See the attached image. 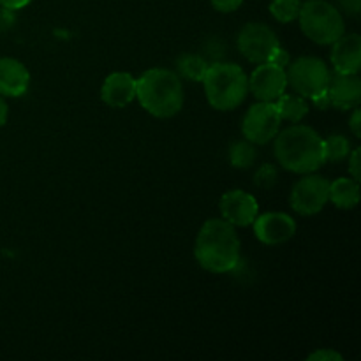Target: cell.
<instances>
[{
  "label": "cell",
  "mask_w": 361,
  "mask_h": 361,
  "mask_svg": "<svg viewBox=\"0 0 361 361\" xmlns=\"http://www.w3.org/2000/svg\"><path fill=\"white\" fill-rule=\"evenodd\" d=\"M330 201L341 210H353L360 201V182L345 176L330 182Z\"/></svg>",
  "instance_id": "cell-17"
},
{
  "label": "cell",
  "mask_w": 361,
  "mask_h": 361,
  "mask_svg": "<svg viewBox=\"0 0 361 361\" xmlns=\"http://www.w3.org/2000/svg\"><path fill=\"white\" fill-rule=\"evenodd\" d=\"M342 7L345 9V13L349 14H358L360 13V0H341Z\"/></svg>",
  "instance_id": "cell-30"
},
{
  "label": "cell",
  "mask_w": 361,
  "mask_h": 361,
  "mask_svg": "<svg viewBox=\"0 0 361 361\" xmlns=\"http://www.w3.org/2000/svg\"><path fill=\"white\" fill-rule=\"evenodd\" d=\"M331 63L337 73H358L361 67V37L342 34L331 44Z\"/></svg>",
  "instance_id": "cell-16"
},
{
  "label": "cell",
  "mask_w": 361,
  "mask_h": 361,
  "mask_svg": "<svg viewBox=\"0 0 361 361\" xmlns=\"http://www.w3.org/2000/svg\"><path fill=\"white\" fill-rule=\"evenodd\" d=\"M282 118L275 102H256L245 113L242 122V133L247 141L254 145H267L274 141L281 130Z\"/></svg>",
  "instance_id": "cell-8"
},
{
  "label": "cell",
  "mask_w": 361,
  "mask_h": 361,
  "mask_svg": "<svg viewBox=\"0 0 361 361\" xmlns=\"http://www.w3.org/2000/svg\"><path fill=\"white\" fill-rule=\"evenodd\" d=\"M219 208H221L222 219L235 228L252 226L254 219L259 214V204H257L256 197L242 189L228 190L221 197Z\"/></svg>",
  "instance_id": "cell-12"
},
{
  "label": "cell",
  "mask_w": 361,
  "mask_h": 361,
  "mask_svg": "<svg viewBox=\"0 0 361 361\" xmlns=\"http://www.w3.org/2000/svg\"><path fill=\"white\" fill-rule=\"evenodd\" d=\"M349 173H351V178H355L356 182H360V148H355L349 154Z\"/></svg>",
  "instance_id": "cell-27"
},
{
  "label": "cell",
  "mask_w": 361,
  "mask_h": 361,
  "mask_svg": "<svg viewBox=\"0 0 361 361\" xmlns=\"http://www.w3.org/2000/svg\"><path fill=\"white\" fill-rule=\"evenodd\" d=\"M274 154L279 164L296 175L314 173L324 164L323 137L309 126L288 127L274 137Z\"/></svg>",
  "instance_id": "cell-2"
},
{
  "label": "cell",
  "mask_w": 361,
  "mask_h": 361,
  "mask_svg": "<svg viewBox=\"0 0 361 361\" xmlns=\"http://www.w3.org/2000/svg\"><path fill=\"white\" fill-rule=\"evenodd\" d=\"M194 256L200 267L210 274H228L240 261V238L235 226L224 219H210L196 236Z\"/></svg>",
  "instance_id": "cell-1"
},
{
  "label": "cell",
  "mask_w": 361,
  "mask_h": 361,
  "mask_svg": "<svg viewBox=\"0 0 361 361\" xmlns=\"http://www.w3.org/2000/svg\"><path fill=\"white\" fill-rule=\"evenodd\" d=\"M101 99L109 108H126L136 99V78L129 73H113L101 87Z\"/></svg>",
  "instance_id": "cell-14"
},
{
  "label": "cell",
  "mask_w": 361,
  "mask_h": 361,
  "mask_svg": "<svg viewBox=\"0 0 361 361\" xmlns=\"http://www.w3.org/2000/svg\"><path fill=\"white\" fill-rule=\"evenodd\" d=\"M300 28L316 44H334L345 34V23L341 11L326 0H307L302 2L298 14Z\"/></svg>",
  "instance_id": "cell-5"
},
{
  "label": "cell",
  "mask_w": 361,
  "mask_h": 361,
  "mask_svg": "<svg viewBox=\"0 0 361 361\" xmlns=\"http://www.w3.org/2000/svg\"><path fill=\"white\" fill-rule=\"evenodd\" d=\"M30 87V73L23 62L11 56L0 59V95L21 97Z\"/></svg>",
  "instance_id": "cell-15"
},
{
  "label": "cell",
  "mask_w": 361,
  "mask_h": 361,
  "mask_svg": "<svg viewBox=\"0 0 361 361\" xmlns=\"http://www.w3.org/2000/svg\"><path fill=\"white\" fill-rule=\"evenodd\" d=\"M307 360L309 361H342L341 353L334 351V349H328V348H323V349H317V351L310 353L309 356H307Z\"/></svg>",
  "instance_id": "cell-24"
},
{
  "label": "cell",
  "mask_w": 361,
  "mask_h": 361,
  "mask_svg": "<svg viewBox=\"0 0 361 361\" xmlns=\"http://www.w3.org/2000/svg\"><path fill=\"white\" fill-rule=\"evenodd\" d=\"M254 235L264 245H282L296 235V222L282 212H268L254 219Z\"/></svg>",
  "instance_id": "cell-11"
},
{
  "label": "cell",
  "mask_w": 361,
  "mask_h": 361,
  "mask_svg": "<svg viewBox=\"0 0 361 361\" xmlns=\"http://www.w3.org/2000/svg\"><path fill=\"white\" fill-rule=\"evenodd\" d=\"M236 44H238V51L249 62L263 63L281 42H279L277 34L268 25L252 21V23L243 25Z\"/></svg>",
  "instance_id": "cell-9"
},
{
  "label": "cell",
  "mask_w": 361,
  "mask_h": 361,
  "mask_svg": "<svg viewBox=\"0 0 361 361\" xmlns=\"http://www.w3.org/2000/svg\"><path fill=\"white\" fill-rule=\"evenodd\" d=\"M326 97L330 106L338 109H355L361 102V80L358 73L330 74Z\"/></svg>",
  "instance_id": "cell-13"
},
{
  "label": "cell",
  "mask_w": 361,
  "mask_h": 361,
  "mask_svg": "<svg viewBox=\"0 0 361 361\" xmlns=\"http://www.w3.org/2000/svg\"><path fill=\"white\" fill-rule=\"evenodd\" d=\"M32 0H0V6L4 9H9V11H18V9H23L30 4Z\"/></svg>",
  "instance_id": "cell-29"
},
{
  "label": "cell",
  "mask_w": 361,
  "mask_h": 361,
  "mask_svg": "<svg viewBox=\"0 0 361 361\" xmlns=\"http://www.w3.org/2000/svg\"><path fill=\"white\" fill-rule=\"evenodd\" d=\"M349 127H351V130H353V134H355V137H360L361 136V113H360L358 106H356L355 111H353L351 120H349Z\"/></svg>",
  "instance_id": "cell-28"
},
{
  "label": "cell",
  "mask_w": 361,
  "mask_h": 361,
  "mask_svg": "<svg viewBox=\"0 0 361 361\" xmlns=\"http://www.w3.org/2000/svg\"><path fill=\"white\" fill-rule=\"evenodd\" d=\"M257 152L250 141H236L229 148V162L236 169H247L256 162Z\"/></svg>",
  "instance_id": "cell-20"
},
{
  "label": "cell",
  "mask_w": 361,
  "mask_h": 361,
  "mask_svg": "<svg viewBox=\"0 0 361 361\" xmlns=\"http://www.w3.org/2000/svg\"><path fill=\"white\" fill-rule=\"evenodd\" d=\"M267 62H270V63H274V66H279V67H282V69H286V67H288V63L291 62V56H289V53L286 51V49L282 48L281 44H279L277 48L271 51V55L268 56Z\"/></svg>",
  "instance_id": "cell-25"
},
{
  "label": "cell",
  "mask_w": 361,
  "mask_h": 361,
  "mask_svg": "<svg viewBox=\"0 0 361 361\" xmlns=\"http://www.w3.org/2000/svg\"><path fill=\"white\" fill-rule=\"evenodd\" d=\"M208 66L210 63L203 56L192 55V53H183L176 60V74L190 81H203Z\"/></svg>",
  "instance_id": "cell-19"
},
{
  "label": "cell",
  "mask_w": 361,
  "mask_h": 361,
  "mask_svg": "<svg viewBox=\"0 0 361 361\" xmlns=\"http://www.w3.org/2000/svg\"><path fill=\"white\" fill-rule=\"evenodd\" d=\"M330 201V182L324 176L305 173L293 185L289 203L298 215L310 217L323 210Z\"/></svg>",
  "instance_id": "cell-7"
},
{
  "label": "cell",
  "mask_w": 361,
  "mask_h": 361,
  "mask_svg": "<svg viewBox=\"0 0 361 361\" xmlns=\"http://www.w3.org/2000/svg\"><path fill=\"white\" fill-rule=\"evenodd\" d=\"M242 4L243 0H212V6L219 13H235Z\"/></svg>",
  "instance_id": "cell-26"
},
{
  "label": "cell",
  "mask_w": 361,
  "mask_h": 361,
  "mask_svg": "<svg viewBox=\"0 0 361 361\" xmlns=\"http://www.w3.org/2000/svg\"><path fill=\"white\" fill-rule=\"evenodd\" d=\"M7 116H9V108H7V102L4 101V97L0 95V127L6 126Z\"/></svg>",
  "instance_id": "cell-31"
},
{
  "label": "cell",
  "mask_w": 361,
  "mask_h": 361,
  "mask_svg": "<svg viewBox=\"0 0 361 361\" xmlns=\"http://www.w3.org/2000/svg\"><path fill=\"white\" fill-rule=\"evenodd\" d=\"M275 106H277V111L279 115H281L282 122L288 120V122L298 123L302 122L307 116V113H309L307 99L298 94H286L284 92V94L275 101Z\"/></svg>",
  "instance_id": "cell-18"
},
{
  "label": "cell",
  "mask_w": 361,
  "mask_h": 361,
  "mask_svg": "<svg viewBox=\"0 0 361 361\" xmlns=\"http://www.w3.org/2000/svg\"><path fill=\"white\" fill-rule=\"evenodd\" d=\"M201 83L208 104L219 111L238 108L249 94V76L242 67L231 62L210 63Z\"/></svg>",
  "instance_id": "cell-4"
},
{
  "label": "cell",
  "mask_w": 361,
  "mask_h": 361,
  "mask_svg": "<svg viewBox=\"0 0 361 361\" xmlns=\"http://www.w3.org/2000/svg\"><path fill=\"white\" fill-rule=\"evenodd\" d=\"M279 180V173L277 169L274 168L271 164H264L257 169L256 176H254V183L261 189H271V187L277 183Z\"/></svg>",
  "instance_id": "cell-23"
},
{
  "label": "cell",
  "mask_w": 361,
  "mask_h": 361,
  "mask_svg": "<svg viewBox=\"0 0 361 361\" xmlns=\"http://www.w3.org/2000/svg\"><path fill=\"white\" fill-rule=\"evenodd\" d=\"M302 0H271L270 13L281 23H291L298 20Z\"/></svg>",
  "instance_id": "cell-22"
},
{
  "label": "cell",
  "mask_w": 361,
  "mask_h": 361,
  "mask_svg": "<svg viewBox=\"0 0 361 361\" xmlns=\"http://www.w3.org/2000/svg\"><path fill=\"white\" fill-rule=\"evenodd\" d=\"M136 99L155 118H171L182 111L185 101L182 80L175 71L155 67L136 80Z\"/></svg>",
  "instance_id": "cell-3"
},
{
  "label": "cell",
  "mask_w": 361,
  "mask_h": 361,
  "mask_svg": "<svg viewBox=\"0 0 361 361\" xmlns=\"http://www.w3.org/2000/svg\"><path fill=\"white\" fill-rule=\"evenodd\" d=\"M330 74L324 60L317 59V56H300L286 67L288 85H291L295 94L310 99V101L326 94Z\"/></svg>",
  "instance_id": "cell-6"
},
{
  "label": "cell",
  "mask_w": 361,
  "mask_h": 361,
  "mask_svg": "<svg viewBox=\"0 0 361 361\" xmlns=\"http://www.w3.org/2000/svg\"><path fill=\"white\" fill-rule=\"evenodd\" d=\"M324 161L341 162L351 154V141L342 134H331L330 137L323 140Z\"/></svg>",
  "instance_id": "cell-21"
},
{
  "label": "cell",
  "mask_w": 361,
  "mask_h": 361,
  "mask_svg": "<svg viewBox=\"0 0 361 361\" xmlns=\"http://www.w3.org/2000/svg\"><path fill=\"white\" fill-rule=\"evenodd\" d=\"M288 88L286 69L270 62L257 63L249 78V90L257 101L275 102Z\"/></svg>",
  "instance_id": "cell-10"
}]
</instances>
